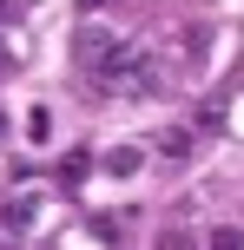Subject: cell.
Returning a JSON list of instances; mask_svg holds the SVG:
<instances>
[{
	"mask_svg": "<svg viewBox=\"0 0 244 250\" xmlns=\"http://www.w3.org/2000/svg\"><path fill=\"white\" fill-rule=\"evenodd\" d=\"M26 138H33V145H46V138H53V112H46V105L26 112Z\"/></svg>",
	"mask_w": 244,
	"mask_h": 250,
	"instance_id": "5b68a950",
	"label": "cell"
},
{
	"mask_svg": "<svg viewBox=\"0 0 244 250\" xmlns=\"http://www.w3.org/2000/svg\"><path fill=\"white\" fill-rule=\"evenodd\" d=\"M0 132H7V119H0Z\"/></svg>",
	"mask_w": 244,
	"mask_h": 250,
	"instance_id": "30bf717a",
	"label": "cell"
},
{
	"mask_svg": "<svg viewBox=\"0 0 244 250\" xmlns=\"http://www.w3.org/2000/svg\"><path fill=\"white\" fill-rule=\"evenodd\" d=\"M99 165H106V178H132V171L145 165V151H139V145H112Z\"/></svg>",
	"mask_w": 244,
	"mask_h": 250,
	"instance_id": "3957f363",
	"label": "cell"
},
{
	"mask_svg": "<svg viewBox=\"0 0 244 250\" xmlns=\"http://www.w3.org/2000/svg\"><path fill=\"white\" fill-rule=\"evenodd\" d=\"M53 178H60V185L73 191L79 178H86V151H66V158H60V171H53Z\"/></svg>",
	"mask_w": 244,
	"mask_h": 250,
	"instance_id": "277c9868",
	"label": "cell"
},
{
	"mask_svg": "<svg viewBox=\"0 0 244 250\" xmlns=\"http://www.w3.org/2000/svg\"><path fill=\"white\" fill-rule=\"evenodd\" d=\"M92 79H99V92H152V86H158V66H152L145 46L112 40V46L92 60Z\"/></svg>",
	"mask_w": 244,
	"mask_h": 250,
	"instance_id": "6da1fadb",
	"label": "cell"
},
{
	"mask_svg": "<svg viewBox=\"0 0 244 250\" xmlns=\"http://www.w3.org/2000/svg\"><path fill=\"white\" fill-rule=\"evenodd\" d=\"M33 217H40V198H33V191H13V198L0 204V224H7V230H26Z\"/></svg>",
	"mask_w": 244,
	"mask_h": 250,
	"instance_id": "7a4b0ae2",
	"label": "cell"
},
{
	"mask_svg": "<svg viewBox=\"0 0 244 250\" xmlns=\"http://www.w3.org/2000/svg\"><path fill=\"white\" fill-rule=\"evenodd\" d=\"M158 250H192V237L185 230H158Z\"/></svg>",
	"mask_w": 244,
	"mask_h": 250,
	"instance_id": "ba28073f",
	"label": "cell"
},
{
	"mask_svg": "<svg viewBox=\"0 0 244 250\" xmlns=\"http://www.w3.org/2000/svg\"><path fill=\"white\" fill-rule=\"evenodd\" d=\"M158 151H165V158H185V151H192V132H165V138H158Z\"/></svg>",
	"mask_w": 244,
	"mask_h": 250,
	"instance_id": "8992f818",
	"label": "cell"
},
{
	"mask_svg": "<svg viewBox=\"0 0 244 250\" xmlns=\"http://www.w3.org/2000/svg\"><path fill=\"white\" fill-rule=\"evenodd\" d=\"M211 250H244V237H238L231 224H224V230H211Z\"/></svg>",
	"mask_w": 244,
	"mask_h": 250,
	"instance_id": "52a82bcc",
	"label": "cell"
},
{
	"mask_svg": "<svg viewBox=\"0 0 244 250\" xmlns=\"http://www.w3.org/2000/svg\"><path fill=\"white\" fill-rule=\"evenodd\" d=\"M79 7H86V13H92V7H106V0H79Z\"/></svg>",
	"mask_w": 244,
	"mask_h": 250,
	"instance_id": "9c48e42d",
	"label": "cell"
}]
</instances>
